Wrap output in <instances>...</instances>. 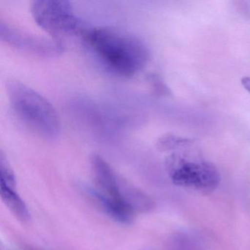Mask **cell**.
I'll return each mask as SVG.
<instances>
[{"mask_svg": "<svg viewBox=\"0 0 250 250\" xmlns=\"http://www.w3.org/2000/svg\"><path fill=\"white\" fill-rule=\"evenodd\" d=\"M194 143H188L175 150L166 159V167L174 184L200 191L216 189L220 182V175L216 167L207 161L188 153Z\"/></svg>", "mask_w": 250, "mask_h": 250, "instance_id": "3", "label": "cell"}, {"mask_svg": "<svg viewBox=\"0 0 250 250\" xmlns=\"http://www.w3.org/2000/svg\"><path fill=\"white\" fill-rule=\"evenodd\" d=\"M241 84L250 95V77H247L241 79Z\"/></svg>", "mask_w": 250, "mask_h": 250, "instance_id": "8", "label": "cell"}, {"mask_svg": "<svg viewBox=\"0 0 250 250\" xmlns=\"http://www.w3.org/2000/svg\"><path fill=\"white\" fill-rule=\"evenodd\" d=\"M0 38L11 47L34 56L55 58L63 51V45L53 39L32 34L6 23L0 24Z\"/></svg>", "mask_w": 250, "mask_h": 250, "instance_id": "5", "label": "cell"}, {"mask_svg": "<svg viewBox=\"0 0 250 250\" xmlns=\"http://www.w3.org/2000/svg\"><path fill=\"white\" fill-rule=\"evenodd\" d=\"M0 185L17 189L15 174L2 151L0 153Z\"/></svg>", "mask_w": 250, "mask_h": 250, "instance_id": "7", "label": "cell"}, {"mask_svg": "<svg viewBox=\"0 0 250 250\" xmlns=\"http://www.w3.org/2000/svg\"><path fill=\"white\" fill-rule=\"evenodd\" d=\"M0 194L4 204L14 217L22 225H28L31 221L30 211L17 191L5 186L0 185Z\"/></svg>", "mask_w": 250, "mask_h": 250, "instance_id": "6", "label": "cell"}, {"mask_svg": "<svg viewBox=\"0 0 250 250\" xmlns=\"http://www.w3.org/2000/svg\"><path fill=\"white\" fill-rule=\"evenodd\" d=\"M83 37L101 62L114 74L131 77L144 69L150 52L140 38L110 27L84 30Z\"/></svg>", "mask_w": 250, "mask_h": 250, "instance_id": "1", "label": "cell"}, {"mask_svg": "<svg viewBox=\"0 0 250 250\" xmlns=\"http://www.w3.org/2000/svg\"><path fill=\"white\" fill-rule=\"evenodd\" d=\"M32 17L36 24L58 43L83 34L80 19L72 5L65 0H36L30 6Z\"/></svg>", "mask_w": 250, "mask_h": 250, "instance_id": "4", "label": "cell"}, {"mask_svg": "<svg viewBox=\"0 0 250 250\" xmlns=\"http://www.w3.org/2000/svg\"><path fill=\"white\" fill-rule=\"evenodd\" d=\"M6 91L13 111L27 128L47 140L58 137L61 121L56 109L48 99L16 80L7 82Z\"/></svg>", "mask_w": 250, "mask_h": 250, "instance_id": "2", "label": "cell"}, {"mask_svg": "<svg viewBox=\"0 0 250 250\" xmlns=\"http://www.w3.org/2000/svg\"><path fill=\"white\" fill-rule=\"evenodd\" d=\"M27 250H36V249L28 248V249H27Z\"/></svg>", "mask_w": 250, "mask_h": 250, "instance_id": "9", "label": "cell"}]
</instances>
